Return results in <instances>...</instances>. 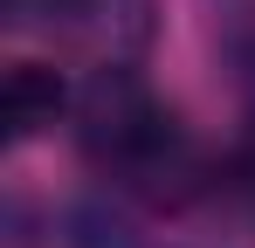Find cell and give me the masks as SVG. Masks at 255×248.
<instances>
[{
  "label": "cell",
  "mask_w": 255,
  "mask_h": 248,
  "mask_svg": "<svg viewBox=\"0 0 255 248\" xmlns=\"http://www.w3.org/2000/svg\"><path fill=\"white\" fill-rule=\"evenodd\" d=\"M69 104H76V90L55 76L48 62H14L7 69V90H0V111H7V138L14 145H28L35 131L69 118Z\"/></svg>",
  "instance_id": "3"
},
{
  "label": "cell",
  "mask_w": 255,
  "mask_h": 248,
  "mask_svg": "<svg viewBox=\"0 0 255 248\" xmlns=\"http://www.w3.org/2000/svg\"><path fill=\"white\" fill-rule=\"evenodd\" d=\"M7 21L28 35L76 41L97 62H131L152 35V0H7Z\"/></svg>",
  "instance_id": "2"
},
{
  "label": "cell",
  "mask_w": 255,
  "mask_h": 248,
  "mask_svg": "<svg viewBox=\"0 0 255 248\" xmlns=\"http://www.w3.org/2000/svg\"><path fill=\"white\" fill-rule=\"evenodd\" d=\"M69 131H76V152L90 159V172L111 179L118 193L166 200L200 179V152H193L186 124L131 62H90V76L76 83V104H69Z\"/></svg>",
  "instance_id": "1"
}]
</instances>
